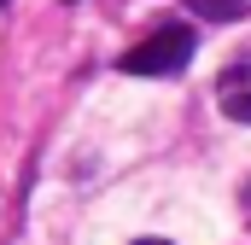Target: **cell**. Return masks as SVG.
<instances>
[{
    "mask_svg": "<svg viewBox=\"0 0 251 245\" xmlns=\"http://www.w3.org/2000/svg\"><path fill=\"white\" fill-rule=\"evenodd\" d=\"M187 12H199L204 24H234L246 18V0H187Z\"/></svg>",
    "mask_w": 251,
    "mask_h": 245,
    "instance_id": "cell-3",
    "label": "cell"
},
{
    "mask_svg": "<svg viewBox=\"0 0 251 245\" xmlns=\"http://www.w3.org/2000/svg\"><path fill=\"white\" fill-rule=\"evenodd\" d=\"M216 105H222V117L251 122V59H234L216 76Z\"/></svg>",
    "mask_w": 251,
    "mask_h": 245,
    "instance_id": "cell-2",
    "label": "cell"
},
{
    "mask_svg": "<svg viewBox=\"0 0 251 245\" xmlns=\"http://www.w3.org/2000/svg\"><path fill=\"white\" fill-rule=\"evenodd\" d=\"M187 64H193V29L170 24V29L134 41L123 59H117V70H123V76H181Z\"/></svg>",
    "mask_w": 251,
    "mask_h": 245,
    "instance_id": "cell-1",
    "label": "cell"
},
{
    "mask_svg": "<svg viewBox=\"0 0 251 245\" xmlns=\"http://www.w3.org/2000/svg\"><path fill=\"white\" fill-rule=\"evenodd\" d=\"M240 204H246V222H251V181H246V193H240Z\"/></svg>",
    "mask_w": 251,
    "mask_h": 245,
    "instance_id": "cell-4",
    "label": "cell"
},
{
    "mask_svg": "<svg viewBox=\"0 0 251 245\" xmlns=\"http://www.w3.org/2000/svg\"><path fill=\"white\" fill-rule=\"evenodd\" d=\"M134 245H170V240H134Z\"/></svg>",
    "mask_w": 251,
    "mask_h": 245,
    "instance_id": "cell-5",
    "label": "cell"
}]
</instances>
